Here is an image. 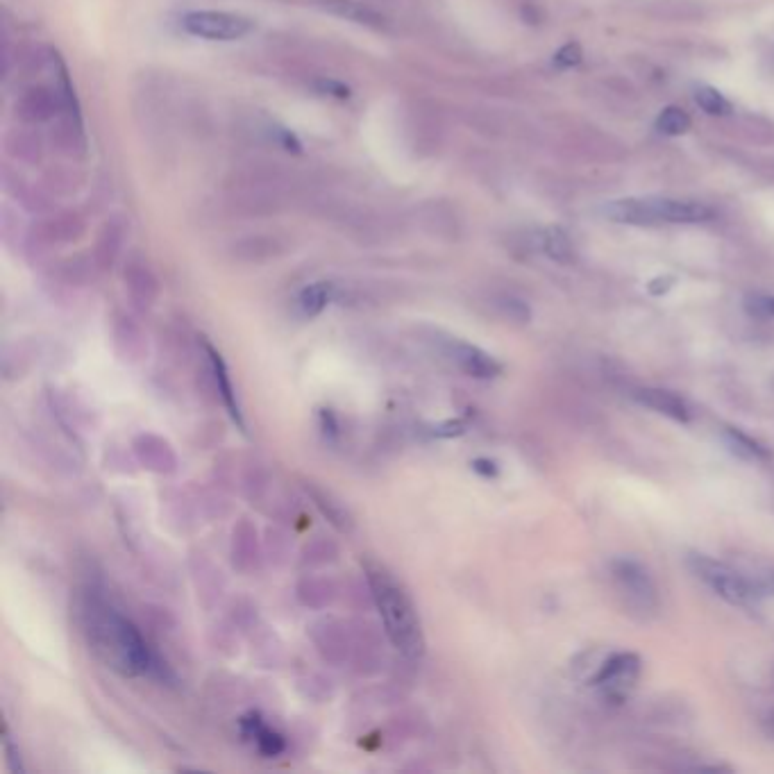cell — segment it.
Instances as JSON below:
<instances>
[{
  "label": "cell",
  "instance_id": "cell-1",
  "mask_svg": "<svg viewBox=\"0 0 774 774\" xmlns=\"http://www.w3.org/2000/svg\"><path fill=\"white\" fill-rule=\"evenodd\" d=\"M82 634L107 668L125 677L150 675L164 679V663L132 622L100 595H87L80 607Z\"/></svg>",
  "mask_w": 774,
  "mask_h": 774
},
{
  "label": "cell",
  "instance_id": "cell-2",
  "mask_svg": "<svg viewBox=\"0 0 774 774\" xmlns=\"http://www.w3.org/2000/svg\"><path fill=\"white\" fill-rule=\"evenodd\" d=\"M364 575L373 597L375 609L380 613L384 632L395 650L407 659H420L425 654V632L418 609L402 584L395 582L389 570L375 561L364 563Z\"/></svg>",
  "mask_w": 774,
  "mask_h": 774
},
{
  "label": "cell",
  "instance_id": "cell-3",
  "mask_svg": "<svg viewBox=\"0 0 774 774\" xmlns=\"http://www.w3.org/2000/svg\"><path fill=\"white\" fill-rule=\"evenodd\" d=\"M611 221L627 225H691L706 223L713 218V209L702 200L691 198H622L604 207Z\"/></svg>",
  "mask_w": 774,
  "mask_h": 774
},
{
  "label": "cell",
  "instance_id": "cell-4",
  "mask_svg": "<svg viewBox=\"0 0 774 774\" xmlns=\"http://www.w3.org/2000/svg\"><path fill=\"white\" fill-rule=\"evenodd\" d=\"M688 566L702 579L706 586H711L713 593H718L722 600L734 604V607H756L761 600V586L752 584L740 572L729 568L727 563L704 557V554H691Z\"/></svg>",
  "mask_w": 774,
  "mask_h": 774
},
{
  "label": "cell",
  "instance_id": "cell-5",
  "mask_svg": "<svg viewBox=\"0 0 774 774\" xmlns=\"http://www.w3.org/2000/svg\"><path fill=\"white\" fill-rule=\"evenodd\" d=\"M182 28L187 30L189 35L207 41H237L248 37L252 28H255V23H252L248 16L241 14L203 10L184 14Z\"/></svg>",
  "mask_w": 774,
  "mask_h": 774
},
{
  "label": "cell",
  "instance_id": "cell-6",
  "mask_svg": "<svg viewBox=\"0 0 774 774\" xmlns=\"http://www.w3.org/2000/svg\"><path fill=\"white\" fill-rule=\"evenodd\" d=\"M62 96L60 89L46 87V84H30L25 87L19 98L14 103V116L21 121V125H44L57 119V114L62 112Z\"/></svg>",
  "mask_w": 774,
  "mask_h": 774
},
{
  "label": "cell",
  "instance_id": "cell-7",
  "mask_svg": "<svg viewBox=\"0 0 774 774\" xmlns=\"http://www.w3.org/2000/svg\"><path fill=\"white\" fill-rule=\"evenodd\" d=\"M84 230H87V223H84L82 214L75 212V209H62V212H55L37 221L30 232V241L44 248H57L78 241Z\"/></svg>",
  "mask_w": 774,
  "mask_h": 774
},
{
  "label": "cell",
  "instance_id": "cell-8",
  "mask_svg": "<svg viewBox=\"0 0 774 774\" xmlns=\"http://www.w3.org/2000/svg\"><path fill=\"white\" fill-rule=\"evenodd\" d=\"M611 572L616 577L618 586L643 609H656L659 597H656V586L647 570L632 559H616L611 563Z\"/></svg>",
  "mask_w": 774,
  "mask_h": 774
},
{
  "label": "cell",
  "instance_id": "cell-9",
  "mask_svg": "<svg viewBox=\"0 0 774 774\" xmlns=\"http://www.w3.org/2000/svg\"><path fill=\"white\" fill-rule=\"evenodd\" d=\"M50 143L62 157L82 159L87 155V134L75 109H62L50 128Z\"/></svg>",
  "mask_w": 774,
  "mask_h": 774
},
{
  "label": "cell",
  "instance_id": "cell-10",
  "mask_svg": "<svg viewBox=\"0 0 774 774\" xmlns=\"http://www.w3.org/2000/svg\"><path fill=\"white\" fill-rule=\"evenodd\" d=\"M443 348L445 355L452 359V364H457L459 370H464L466 375L475 377V380H491V377H498L502 373V366L489 352L470 346V343L450 339Z\"/></svg>",
  "mask_w": 774,
  "mask_h": 774
},
{
  "label": "cell",
  "instance_id": "cell-11",
  "mask_svg": "<svg viewBox=\"0 0 774 774\" xmlns=\"http://www.w3.org/2000/svg\"><path fill=\"white\" fill-rule=\"evenodd\" d=\"M123 280L134 305L141 309L155 305V300L159 298V280L146 259L130 257L128 264H125Z\"/></svg>",
  "mask_w": 774,
  "mask_h": 774
},
{
  "label": "cell",
  "instance_id": "cell-12",
  "mask_svg": "<svg viewBox=\"0 0 774 774\" xmlns=\"http://www.w3.org/2000/svg\"><path fill=\"white\" fill-rule=\"evenodd\" d=\"M407 134H409L411 148H414L420 157H427L429 153H434L441 141L439 114H434L432 109H427L425 103H418L409 112Z\"/></svg>",
  "mask_w": 774,
  "mask_h": 774
},
{
  "label": "cell",
  "instance_id": "cell-13",
  "mask_svg": "<svg viewBox=\"0 0 774 774\" xmlns=\"http://www.w3.org/2000/svg\"><path fill=\"white\" fill-rule=\"evenodd\" d=\"M286 252V243L275 234H246L230 246L232 259L241 264H266L280 259Z\"/></svg>",
  "mask_w": 774,
  "mask_h": 774
},
{
  "label": "cell",
  "instance_id": "cell-14",
  "mask_svg": "<svg viewBox=\"0 0 774 774\" xmlns=\"http://www.w3.org/2000/svg\"><path fill=\"white\" fill-rule=\"evenodd\" d=\"M318 5H321L327 14L364 25L368 30H389V19H386L377 7L364 3V0H318Z\"/></svg>",
  "mask_w": 774,
  "mask_h": 774
},
{
  "label": "cell",
  "instance_id": "cell-15",
  "mask_svg": "<svg viewBox=\"0 0 774 774\" xmlns=\"http://www.w3.org/2000/svg\"><path fill=\"white\" fill-rule=\"evenodd\" d=\"M134 454L141 461L143 468L153 470L159 475H171L178 468V457L171 448V443L164 441L162 436L141 434L134 439Z\"/></svg>",
  "mask_w": 774,
  "mask_h": 774
},
{
  "label": "cell",
  "instance_id": "cell-16",
  "mask_svg": "<svg viewBox=\"0 0 774 774\" xmlns=\"http://www.w3.org/2000/svg\"><path fill=\"white\" fill-rule=\"evenodd\" d=\"M418 225L434 237H454L459 227L457 209L448 200H425L416 207Z\"/></svg>",
  "mask_w": 774,
  "mask_h": 774
},
{
  "label": "cell",
  "instance_id": "cell-17",
  "mask_svg": "<svg viewBox=\"0 0 774 774\" xmlns=\"http://www.w3.org/2000/svg\"><path fill=\"white\" fill-rule=\"evenodd\" d=\"M205 350H207L209 368H212V377H214L216 391L223 398V405L227 409V414L232 416V420L239 425V429H246V420H243V411H241V405H239L237 391H234V386H232V377H230V370H227L225 359L221 357V352L214 350L212 343H205Z\"/></svg>",
  "mask_w": 774,
  "mask_h": 774
},
{
  "label": "cell",
  "instance_id": "cell-18",
  "mask_svg": "<svg viewBox=\"0 0 774 774\" xmlns=\"http://www.w3.org/2000/svg\"><path fill=\"white\" fill-rule=\"evenodd\" d=\"M123 239H125V225L119 218H109V221L103 225V230L98 232L94 252H91V259L98 271H107L116 264L121 250H123Z\"/></svg>",
  "mask_w": 774,
  "mask_h": 774
},
{
  "label": "cell",
  "instance_id": "cell-19",
  "mask_svg": "<svg viewBox=\"0 0 774 774\" xmlns=\"http://www.w3.org/2000/svg\"><path fill=\"white\" fill-rule=\"evenodd\" d=\"M634 398L647 409L656 411V414L668 416L672 420H679V423H688V420H691V407H688V402L672 391L641 389L634 393Z\"/></svg>",
  "mask_w": 774,
  "mask_h": 774
},
{
  "label": "cell",
  "instance_id": "cell-20",
  "mask_svg": "<svg viewBox=\"0 0 774 774\" xmlns=\"http://www.w3.org/2000/svg\"><path fill=\"white\" fill-rule=\"evenodd\" d=\"M305 491L311 495V500H314L316 509L323 513V516L330 520V523L341 529V532H350L352 525H355V520H352V513L348 511L346 504H343L339 498L332 491L323 489V486H318L314 482H307L305 484Z\"/></svg>",
  "mask_w": 774,
  "mask_h": 774
},
{
  "label": "cell",
  "instance_id": "cell-21",
  "mask_svg": "<svg viewBox=\"0 0 774 774\" xmlns=\"http://www.w3.org/2000/svg\"><path fill=\"white\" fill-rule=\"evenodd\" d=\"M5 148L10 157L23 164H39L44 157V143H41L39 134L32 130V125H23L16 128L5 137Z\"/></svg>",
  "mask_w": 774,
  "mask_h": 774
},
{
  "label": "cell",
  "instance_id": "cell-22",
  "mask_svg": "<svg viewBox=\"0 0 774 774\" xmlns=\"http://www.w3.org/2000/svg\"><path fill=\"white\" fill-rule=\"evenodd\" d=\"M638 675V659L634 654H616L604 663L600 672L593 677L595 686H611L620 688L625 684H632Z\"/></svg>",
  "mask_w": 774,
  "mask_h": 774
},
{
  "label": "cell",
  "instance_id": "cell-23",
  "mask_svg": "<svg viewBox=\"0 0 774 774\" xmlns=\"http://www.w3.org/2000/svg\"><path fill=\"white\" fill-rule=\"evenodd\" d=\"M241 727H243V734H246L250 740H255L262 754L277 756L280 752H284V738L271 727H266L257 713H248L246 718L241 720Z\"/></svg>",
  "mask_w": 774,
  "mask_h": 774
},
{
  "label": "cell",
  "instance_id": "cell-24",
  "mask_svg": "<svg viewBox=\"0 0 774 774\" xmlns=\"http://www.w3.org/2000/svg\"><path fill=\"white\" fill-rule=\"evenodd\" d=\"M538 246L548 255L552 262L570 266L577 262V250L561 227H548V230L538 234Z\"/></svg>",
  "mask_w": 774,
  "mask_h": 774
},
{
  "label": "cell",
  "instance_id": "cell-25",
  "mask_svg": "<svg viewBox=\"0 0 774 774\" xmlns=\"http://www.w3.org/2000/svg\"><path fill=\"white\" fill-rule=\"evenodd\" d=\"M334 298V286L327 284V282H316V284H309L307 289L300 291L298 296V309L302 316L307 318H314L321 314V311L330 305Z\"/></svg>",
  "mask_w": 774,
  "mask_h": 774
},
{
  "label": "cell",
  "instance_id": "cell-26",
  "mask_svg": "<svg viewBox=\"0 0 774 774\" xmlns=\"http://www.w3.org/2000/svg\"><path fill=\"white\" fill-rule=\"evenodd\" d=\"M725 441L729 445V450L738 454L740 459H745V461H768L770 459V450L765 448L763 443L752 439V436L740 432V429L727 427Z\"/></svg>",
  "mask_w": 774,
  "mask_h": 774
},
{
  "label": "cell",
  "instance_id": "cell-27",
  "mask_svg": "<svg viewBox=\"0 0 774 774\" xmlns=\"http://www.w3.org/2000/svg\"><path fill=\"white\" fill-rule=\"evenodd\" d=\"M691 125H693L691 116H688L681 107H666L659 114V119H656V130L666 134V137H681V134L691 130Z\"/></svg>",
  "mask_w": 774,
  "mask_h": 774
},
{
  "label": "cell",
  "instance_id": "cell-28",
  "mask_svg": "<svg viewBox=\"0 0 774 774\" xmlns=\"http://www.w3.org/2000/svg\"><path fill=\"white\" fill-rule=\"evenodd\" d=\"M695 103L700 105L709 116H727L731 112V103L713 87H697L695 89Z\"/></svg>",
  "mask_w": 774,
  "mask_h": 774
},
{
  "label": "cell",
  "instance_id": "cell-29",
  "mask_svg": "<svg viewBox=\"0 0 774 774\" xmlns=\"http://www.w3.org/2000/svg\"><path fill=\"white\" fill-rule=\"evenodd\" d=\"M498 309H500V314L504 318H509L511 323L525 325V323H529V318H532V311H529L525 302L518 300V298H511V296H502L498 300Z\"/></svg>",
  "mask_w": 774,
  "mask_h": 774
},
{
  "label": "cell",
  "instance_id": "cell-30",
  "mask_svg": "<svg viewBox=\"0 0 774 774\" xmlns=\"http://www.w3.org/2000/svg\"><path fill=\"white\" fill-rule=\"evenodd\" d=\"M745 311L754 318H774V296L750 293L745 298Z\"/></svg>",
  "mask_w": 774,
  "mask_h": 774
},
{
  "label": "cell",
  "instance_id": "cell-31",
  "mask_svg": "<svg viewBox=\"0 0 774 774\" xmlns=\"http://www.w3.org/2000/svg\"><path fill=\"white\" fill-rule=\"evenodd\" d=\"M582 60H584V53L579 44H566L557 50V55H554V64H557L559 69H572V66L582 64Z\"/></svg>",
  "mask_w": 774,
  "mask_h": 774
},
{
  "label": "cell",
  "instance_id": "cell-32",
  "mask_svg": "<svg viewBox=\"0 0 774 774\" xmlns=\"http://www.w3.org/2000/svg\"><path fill=\"white\" fill-rule=\"evenodd\" d=\"M672 286H675V277L661 275V277H654V280L647 284V291H650L652 296H663V293H668Z\"/></svg>",
  "mask_w": 774,
  "mask_h": 774
},
{
  "label": "cell",
  "instance_id": "cell-33",
  "mask_svg": "<svg viewBox=\"0 0 774 774\" xmlns=\"http://www.w3.org/2000/svg\"><path fill=\"white\" fill-rule=\"evenodd\" d=\"M473 468L477 470L479 475H484V477H495V475H498V466H495L493 461H489V459L473 461Z\"/></svg>",
  "mask_w": 774,
  "mask_h": 774
},
{
  "label": "cell",
  "instance_id": "cell-34",
  "mask_svg": "<svg viewBox=\"0 0 774 774\" xmlns=\"http://www.w3.org/2000/svg\"><path fill=\"white\" fill-rule=\"evenodd\" d=\"M759 586H761L763 595H765V593H772V595H774V572H768V575H765V579H763V582H761Z\"/></svg>",
  "mask_w": 774,
  "mask_h": 774
},
{
  "label": "cell",
  "instance_id": "cell-35",
  "mask_svg": "<svg viewBox=\"0 0 774 774\" xmlns=\"http://www.w3.org/2000/svg\"><path fill=\"white\" fill-rule=\"evenodd\" d=\"M770 731H772V736H774V720H772V725H770Z\"/></svg>",
  "mask_w": 774,
  "mask_h": 774
}]
</instances>
